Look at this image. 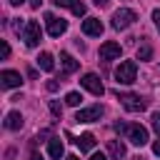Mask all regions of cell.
Returning a JSON list of instances; mask_svg holds the SVG:
<instances>
[{
    "mask_svg": "<svg viewBox=\"0 0 160 160\" xmlns=\"http://www.w3.org/2000/svg\"><path fill=\"white\" fill-rule=\"evenodd\" d=\"M115 130H118L125 140H130L132 145H138V148H142V145L148 142V130H145L140 122H115Z\"/></svg>",
    "mask_w": 160,
    "mask_h": 160,
    "instance_id": "cell-1",
    "label": "cell"
},
{
    "mask_svg": "<svg viewBox=\"0 0 160 160\" xmlns=\"http://www.w3.org/2000/svg\"><path fill=\"white\" fill-rule=\"evenodd\" d=\"M135 78H138V65L132 60H122L115 68V82L118 85H130V82H135Z\"/></svg>",
    "mask_w": 160,
    "mask_h": 160,
    "instance_id": "cell-2",
    "label": "cell"
},
{
    "mask_svg": "<svg viewBox=\"0 0 160 160\" xmlns=\"http://www.w3.org/2000/svg\"><path fill=\"white\" fill-rule=\"evenodd\" d=\"M118 100L120 105L128 110V112H142L148 108V102L140 98V95H132V92H118Z\"/></svg>",
    "mask_w": 160,
    "mask_h": 160,
    "instance_id": "cell-3",
    "label": "cell"
},
{
    "mask_svg": "<svg viewBox=\"0 0 160 160\" xmlns=\"http://www.w3.org/2000/svg\"><path fill=\"white\" fill-rule=\"evenodd\" d=\"M135 20H138V15H135V10H130V8H120V10L112 12V28H115V30H125V28H130Z\"/></svg>",
    "mask_w": 160,
    "mask_h": 160,
    "instance_id": "cell-4",
    "label": "cell"
},
{
    "mask_svg": "<svg viewBox=\"0 0 160 160\" xmlns=\"http://www.w3.org/2000/svg\"><path fill=\"white\" fill-rule=\"evenodd\" d=\"M45 22H48V35L50 38H60L65 30H68V20L52 15V12H45Z\"/></svg>",
    "mask_w": 160,
    "mask_h": 160,
    "instance_id": "cell-5",
    "label": "cell"
},
{
    "mask_svg": "<svg viewBox=\"0 0 160 160\" xmlns=\"http://www.w3.org/2000/svg\"><path fill=\"white\" fill-rule=\"evenodd\" d=\"M40 38H42V32H40V22H35V20H28V25H25V32H22V40H25V45H28V48H38V45H40Z\"/></svg>",
    "mask_w": 160,
    "mask_h": 160,
    "instance_id": "cell-6",
    "label": "cell"
},
{
    "mask_svg": "<svg viewBox=\"0 0 160 160\" xmlns=\"http://www.w3.org/2000/svg\"><path fill=\"white\" fill-rule=\"evenodd\" d=\"M102 115H105V108H102V105H90V108L78 110L75 120H78V122H95V120H100Z\"/></svg>",
    "mask_w": 160,
    "mask_h": 160,
    "instance_id": "cell-7",
    "label": "cell"
},
{
    "mask_svg": "<svg viewBox=\"0 0 160 160\" xmlns=\"http://www.w3.org/2000/svg\"><path fill=\"white\" fill-rule=\"evenodd\" d=\"M80 85H82L85 90H90L92 95H102V92H105V88H102V80H100L95 72H85V75L80 78Z\"/></svg>",
    "mask_w": 160,
    "mask_h": 160,
    "instance_id": "cell-8",
    "label": "cell"
},
{
    "mask_svg": "<svg viewBox=\"0 0 160 160\" xmlns=\"http://www.w3.org/2000/svg\"><path fill=\"white\" fill-rule=\"evenodd\" d=\"M120 42H115V40H108V42H102L100 45V60H118L120 58Z\"/></svg>",
    "mask_w": 160,
    "mask_h": 160,
    "instance_id": "cell-9",
    "label": "cell"
},
{
    "mask_svg": "<svg viewBox=\"0 0 160 160\" xmlns=\"http://www.w3.org/2000/svg\"><path fill=\"white\" fill-rule=\"evenodd\" d=\"M0 85H2L5 90H10V88H20V85H22V78H20L18 70H2V72H0Z\"/></svg>",
    "mask_w": 160,
    "mask_h": 160,
    "instance_id": "cell-10",
    "label": "cell"
},
{
    "mask_svg": "<svg viewBox=\"0 0 160 160\" xmlns=\"http://www.w3.org/2000/svg\"><path fill=\"white\" fill-rule=\"evenodd\" d=\"M82 32H85L88 38H100V35H102V22H100V18H85V20H82Z\"/></svg>",
    "mask_w": 160,
    "mask_h": 160,
    "instance_id": "cell-11",
    "label": "cell"
},
{
    "mask_svg": "<svg viewBox=\"0 0 160 160\" xmlns=\"http://www.w3.org/2000/svg\"><path fill=\"white\" fill-rule=\"evenodd\" d=\"M72 142L80 148V152H90V150L95 148V135H92V132H82V135H80V138H75Z\"/></svg>",
    "mask_w": 160,
    "mask_h": 160,
    "instance_id": "cell-12",
    "label": "cell"
},
{
    "mask_svg": "<svg viewBox=\"0 0 160 160\" xmlns=\"http://www.w3.org/2000/svg\"><path fill=\"white\" fill-rule=\"evenodd\" d=\"M60 65H62V72H65V75H70V72H75V70L80 68V62H78L70 52H60Z\"/></svg>",
    "mask_w": 160,
    "mask_h": 160,
    "instance_id": "cell-13",
    "label": "cell"
},
{
    "mask_svg": "<svg viewBox=\"0 0 160 160\" xmlns=\"http://www.w3.org/2000/svg\"><path fill=\"white\" fill-rule=\"evenodd\" d=\"M48 152H50V158H52V160H60V158H62V152H65L62 140H60V138H50V140H48Z\"/></svg>",
    "mask_w": 160,
    "mask_h": 160,
    "instance_id": "cell-14",
    "label": "cell"
},
{
    "mask_svg": "<svg viewBox=\"0 0 160 160\" xmlns=\"http://www.w3.org/2000/svg\"><path fill=\"white\" fill-rule=\"evenodd\" d=\"M108 152H110V158H115V160H122V158L128 155V150H125V145H122L120 140H108Z\"/></svg>",
    "mask_w": 160,
    "mask_h": 160,
    "instance_id": "cell-15",
    "label": "cell"
},
{
    "mask_svg": "<svg viewBox=\"0 0 160 160\" xmlns=\"http://www.w3.org/2000/svg\"><path fill=\"white\" fill-rule=\"evenodd\" d=\"M58 8H70L75 15H85V2H80V0H52Z\"/></svg>",
    "mask_w": 160,
    "mask_h": 160,
    "instance_id": "cell-16",
    "label": "cell"
},
{
    "mask_svg": "<svg viewBox=\"0 0 160 160\" xmlns=\"http://www.w3.org/2000/svg\"><path fill=\"white\" fill-rule=\"evenodd\" d=\"M5 128H8V130H20V128H22V115H20L18 110H10V112L5 115Z\"/></svg>",
    "mask_w": 160,
    "mask_h": 160,
    "instance_id": "cell-17",
    "label": "cell"
},
{
    "mask_svg": "<svg viewBox=\"0 0 160 160\" xmlns=\"http://www.w3.org/2000/svg\"><path fill=\"white\" fill-rule=\"evenodd\" d=\"M38 68L45 70V72H52V68H55L52 55H50V52H40V55H38Z\"/></svg>",
    "mask_w": 160,
    "mask_h": 160,
    "instance_id": "cell-18",
    "label": "cell"
},
{
    "mask_svg": "<svg viewBox=\"0 0 160 160\" xmlns=\"http://www.w3.org/2000/svg\"><path fill=\"white\" fill-rule=\"evenodd\" d=\"M152 58V48L150 45H140L138 48V60H150Z\"/></svg>",
    "mask_w": 160,
    "mask_h": 160,
    "instance_id": "cell-19",
    "label": "cell"
},
{
    "mask_svg": "<svg viewBox=\"0 0 160 160\" xmlns=\"http://www.w3.org/2000/svg\"><path fill=\"white\" fill-rule=\"evenodd\" d=\"M80 100H82V95H80V92H68V95H65V102H68L70 108H78V105H80Z\"/></svg>",
    "mask_w": 160,
    "mask_h": 160,
    "instance_id": "cell-20",
    "label": "cell"
},
{
    "mask_svg": "<svg viewBox=\"0 0 160 160\" xmlns=\"http://www.w3.org/2000/svg\"><path fill=\"white\" fill-rule=\"evenodd\" d=\"M25 25H28V22H22L20 18H15V20H12V30H15L20 38H22V32H25Z\"/></svg>",
    "mask_w": 160,
    "mask_h": 160,
    "instance_id": "cell-21",
    "label": "cell"
},
{
    "mask_svg": "<svg viewBox=\"0 0 160 160\" xmlns=\"http://www.w3.org/2000/svg\"><path fill=\"white\" fill-rule=\"evenodd\" d=\"M50 112H52L55 118H62V105H60L58 100H50Z\"/></svg>",
    "mask_w": 160,
    "mask_h": 160,
    "instance_id": "cell-22",
    "label": "cell"
},
{
    "mask_svg": "<svg viewBox=\"0 0 160 160\" xmlns=\"http://www.w3.org/2000/svg\"><path fill=\"white\" fill-rule=\"evenodd\" d=\"M152 130L160 135V110H155V112H152Z\"/></svg>",
    "mask_w": 160,
    "mask_h": 160,
    "instance_id": "cell-23",
    "label": "cell"
},
{
    "mask_svg": "<svg viewBox=\"0 0 160 160\" xmlns=\"http://www.w3.org/2000/svg\"><path fill=\"white\" fill-rule=\"evenodd\" d=\"M0 55H2V60H5V58H8V55H10V45H8V42H5V40H2V42H0Z\"/></svg>",
    "mask_w": 160,
    "mask_h": 160,
    "instance_id": "cell-24",
    "label": "cell"
},
{
    "mask_svg": "<svg viewBox=\"0 0 160 160\" xmlns=\"http://www.w3.org/2000/svg\"><path fill=\"white\" fill-rule=\"evenodd\" d=\"M58 88H60V82H58V80H48V90H50V92H55Z\"/></svg>",
    "mask_w": 160,
    "mask_h": 160,
    "instance_id": "cell-25",
    "label": "cell"
},
{
    "mask_svg": "<svg viewBox=\"0 0 160 160\" xmlns=\"http://www.w3.org/2000/svg\"><path fill=\"white\" fill-rule=\"evenodd\" d=\"M152 22H155V28L160 30V10H152Z\"/></svg>",
    "mask_w": 160,
    "mask_h": 160,
    "instance_id": "cell-26",
    "label": "cell"
},
{
    "mask_svg": "<svg viewBox=\"0 0 160 160\" xmlns=\"http://www.w3.org/2000/svg\"><path fill=\"white\" fill-rule=\"evenodd\" d=\"M152 152H155V155H160V140H155V142H152Z\"/></svg>",
    "mask_w": 160,
    "mask_h": 160,
    "instance_id": "cell-27",
    "label": "cell"
},
{
    "mask_svg": "<svg viewBox=\"0 0 160 160\" xmlns=\"http://www.w3.org/2000/svg\"><path fill=\"white\" fill-rule=\"evenodd\" d=\"M40 2H42V0H30V8H35V10H38V8H40Z\"/></svg>",
    "mask_w": 160,
    "mask_h": 160,
    "instance_id": "cell-28",
    "label": "cell"
},
{
    "mask_svg": "<svg viewBox=\"0 0 160 160\" xmlns=\"http://www.w3.org/2000/svg\"><path fill=\"white\" fill-rule=\"evenodd\" d=\"M92 2H95L98 8H105V5H108V0H92Z\"/></svg>",
    "mask_w": 160,
    "mask_h": 160,
    "instance_id": "cell-29",
    "label": "cell"
},
{
    "mask_svg": "<svg viewBox=\"0 0 160 160\" xmlns=\"http://www.w3.org/2000/svg\"><path fill=\"white\" fill-rule=\"evenodd\" d=\"M90 160H105V155H102V152H95V155H92Z\"/></svg>",
    "mask_w": 160,
    "mask_h": 160,
    "instance_id": "cell-30",
    "label": "cell"
},
{
    "mask_svg": "<svg viewBox=\"0 0 160 160\" xmlns=\"http://www.w3.org/2000/svg\"><path fill=\"white\" fill-rule=\"evenodd\" d=\"M30 160H42V155H40V152H32V155H30Z\"/></svg>",
    "mask_w": 160,
    "mask_h": 160,
    "instance_id": "cell-31",
    "label": "cell"
},
{
    "mask_svg": "<svg viewBox=\"0 0 160 160\" xmlns=\"http://www.w3.org/2000/svg\"><path fill=\"white\" fill-rule=\"evenodd\" d=\"M25 0H10V5H22Z\"/></svg>",
    "mask_w": 160,
    "mask_h": 160,
    "instance_id": "cell-32",
    "label": "cell"
},
{
    "mask_svg": "<svg viewBox=\"0 0 160 160\" xmlns=\"http://www.w3.org/2000/svg\"><path fill=\"white\" fill-rule=\"evenodd\" d=\"M65 160H80V158H78V155H68Z\"/></svg>",
    "mask_w": 160,
    "mask_h": 160,
    "instance_id": "cell-33",
    "label": "cell"
},
{
    "mask_svg": "<svg viewBox=\"0 0 160 160\" xmlns=\"http://www.w3.org/2000/svg\"><path fill=\"white\" fill-rule=\"evenodd\" d=\"M135 160H145V158H142V155H138V158H135Z\"/></svg>",
    "mask_w": 160,
    "mask_h": 160,
    "instance_id": "cell-34",
    "label": "cell"
}]
</instances>
